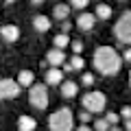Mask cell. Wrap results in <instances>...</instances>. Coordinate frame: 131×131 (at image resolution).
<instances>
[{
    "instance_id": "cell-1",
    "label": "cell",
    "mask_w": 131,
    "mask_h": 131,
    "mask_svg": "<svg viewBox=\"0 0 131 131\" xmlns=\"http://www.w3.org/2000/svg\"><path fill=\"white\" fill-rule=\"evenodd\" d=\"M94 68H96L101 74L105 77H112V74H118L122 68V59L112 46H98L94 50Z\"/></svg>"
},
{
    "instance_id": "cell-2",
    "label": "cell",
    "mask_w": 131,
    "mask_h": 131,
    "mask_svg": "<svg viewBox=\"0 0 131 131\" xmlns=\"http://www.w3.org/2000/svg\"><path fill=\"white\" fill-rule=\"evenodd\" d=\"M50 131H72L74 127V116H72L70 107H61L57 112L50 114V120H48Z\"/></svg>"
},
{
    "instance_id": "cell-3",
    "label": "cell",
    "mask_w": 131,
    "mask_h": 131,
    "mask_svg": "<svg viewBox=\"0 0 131 131\" xmlns=\"http://www.w3.org/2000/svg\"><path fill=\"white\" fill-rule=\"evenodd\" d=\"M114 35H116L118 42L131 44V11H125V13L118 18L116 26H114Z\"/></svg>"
},
{
    "instance_id": "cell-4",
    "label": "cell",
    "mask_w": 131,
    "mask_h": 131,
    "mask_svg": "<svg viewBox=\"0 0 131 131\" xmlns=\"http://www.w3.org/2000/svg\"><path fill=\"white\" fill-rule=\"evenodd\" d=\"M83 109L90 114H98V112H103L105 105H107V96H105L103 92H88L83 98Z\"/></svg>"
},
{
    "instance_id": "cell-5",
    "label": "cell",
    "mask_w": 131,
    "mask_h": 131,
    "mask_svg": "<svg viewBox=\"0 0 131 131\" xmlns=\"http://www.w3.org/2000/svg\"><path fill=\"white\" fill-rule=\"evenodd\" d=\"M28 101L35 109H46L48 103H50V98H48V88L44 83H35L28 92Z\"/></svg>"
},
{
    "instance_id": "cell-6",
    "label": "cell",
    "mask_w": 131,
    "mask_h": 131,
    "mask_svg": "<svg viewBox=\"0 0 131 131\" xmlns=\"http://www.w3.org/2000/svg\"><path fill=\"white\" fill-rule=\"evenodd\" d=\"M20 96V85L13 79H0V101Z\"/></svg>"
},
{
    "instance_id": "cell-7",
    "label": "cell",
    "mask_w": 131,
    "mask_h": 131,
    "mask_svg": "<svg viewBox=\"0 0 131 131\" xmlns=\"http://www.w3.org/2000/svg\"><path fill=\"white\" fill-rule=\"evenodd\" d=\"M66 61H68V59H66V52L63 50H57V48L48 50V55H46V63H50L52 68H61Z\"/></svg>"
},
{
    "instance_id": "cell-8",
    "label": "cell",
    "mask_w": 131,
    "mask_h": 131,
    "mask_svg": "<svg viewBox=\"0 0 131 131\" xmlns=\"http://www.w3.org/2000/svg\"><path fill=\"white\" fill-rule=\"evenodd\" d=\"M0 35H2V39L5 42H18L20 37V28L15 26V24H5V26H0Z\"/></svg>"
},
{
    "instance_id": "cell-9",
    "label": "cell",
    "mask_w": 131,
    "mask_h": 131,
    "mask_svg": "<svg viewBox=\"0 0 131 131\" xmlns=\"http://www.w3.org/2000/svg\"><path fill=\"white\" fill-rule=\"evenodd\" d=\"M94 22H96L94 13H81L79 18H77V28H81V31H92Z\"/></svg>"
},
{
    "instance_id": "cell-10",
    "label": "cell",
    "mask_w": 131,
    "mask_h": 131,
    "mask_svg": "<svg viewBox=\"0 0 131 131\" xmlns=\"http://www.w3.org/2000/svg\"><path fill=\"white\" fill-rule=\"evenodd\" d=\"M77 92H79V85L74 83V81H63V83H61V96L63 98H74L77 96Z\"/></svg>"
},
{
    "instance_id": "cell-11",
    "label": "cell",
    "mask_w": 131,
    "mask_h": 131,
    "mask_svg": "<svg viewBox=\"0 0 131 131\" xmlns=\"http://www.w3.org/2000/svg\"><path fill=\"white\" fill-rule=\"evenodd\" d=\"M33 81H35V74H33L31 70H22L18 74V81H15V83H18L20 88H33Z\"/></svg>"
},
{
    "instance_id": "cell-12",
    "label": "cell",
    "mask_w": 131,
    "mask_h": 131,
    "mask_svg": "<svg viewBox=\"0 0 131 131\" xmlns=\"http://www.w3.org/2000/svg\"><path fill=\"white\" fill-rule=\"evenodd\" d=\"M35 127H37L35 118H31V116H20L18 118V131H35Z\"/></svg>"
},
{
    "instance_id": "cell-13",
    "label": "cell",
    "mask_w": 131,
    "mask_h": 131,
    "mask_svg": "<svg viewBox=\"0 0 131 131\" xmlns=\"http://www.w3.org/2000/svg\"><path fill=\"white\" fill-rule=\"evenodd\" d=\"M33 26L39 33L50 31V18H46V15H35V18H33Z\"/></svg>"
},
{
    "instance_id": "cell-14",
    "label": "cell",
    "mask_w": 131,
    "mask_h": 131,
    "mask_svg": "<svg viewBox=\"0 0 131 131\" xmlns=\"http://www.w3.org/2000/svg\"><path fill=\"white\" fill-rule=\"evenodd\" d=\"M61 79H63V74H61L59 68H50L46 72V85H59Z\"/></svg>"
},
{
    "instance_id": "cell-15",
    "label": "cell",
    "mask_w": 131,
    "mask_h": 131,
    "mask_svg": "<svg viewBox=\"0 0 131 131\" xmlns=\"http://www.w3.org/2000/svg\"><path fill=\"white\" fill-rule=\"evenodd\" d=\"M94 18H101V20H109V18H112V7H109V5H105V2L96 5V13H94Z\"/></svg>"
},
{
    "instance_id": "cell-16",
    "label": "cell",
    "mask_w": 131,
    "mask_h": 131,
    "mask_svg": "<svg viewBox=\"0 0 131 131\" xmlns=\"http://www.w3.org/2000/svg\"><path fill=\"white\" fill-rule=\"evenodd\" d=\"M68 13H70V7L68 5H63V2H61V5H55V9H52V15H55L57 20H68Z\"/></svg>"
},
{
    "instance_id": "cell-17",
    "label": "cell",
    "mask_w": 131,
    "mask_h": 131,
    "mask_svg": "<svg viewBox=\"0 0 131 131\" xmlns=\"http://www.w3.org/2000/svg\"><path fill=\"white\" fill-rule=\"evenodd\" d=\"M52 44H55L57 50H63L66 46H70V37H68V35H63V33H59V35H55Z\"/></svg>"
},
{
    "instance_id": "cell-18",
    "label": "cell",
    "mask_w": 131,
    "mask_h": 131,
    "mask_svg": "<svg viewBox=\"0 0 131 131\" xmlns=\"http://www.w3.org/2000/svg\"><path fill=\"white\" fill-rule=\"evenodd\" d=\"M83 66H85V61H83L81 55H74L70 59V68H72V70H83Z\"/></svg>"
},
{
    "instance_id": "cell-19",
    "label": "cell",
    "mask_w": 131,
    "mask_h": 131,
    "mask_svg": "<svg viewBox=\"0 0 131 131\" xmlns=\"http://www.w3.org/2000/svg\"><path fill=\"white\" fill-rule=\"evenodd\" d=\"M94 131H109V125L105 122V118H98V120H94Z\"/></svg>"
},
{
    "instance_id": "cell-20",
    "label": "cell",
    "mask_w": 131,
    "mask_h": 131,
    "mask_svg": "<svg viewBox=\"0 0 131 131\" xmlns=\"http://www.w3.org/2000/svg\"><path fill=\"white\" fill-rule=\"evenodd\" d=\"M118 120H120V116H118V114H114V112H109L107 116H105V122H107L109 127H112V125L116 127V122H118Z\"/></svg>"
},
{
    "instance_id": "cell-21",
    "label": "cell",
    "mask_w": 131,
    "mask_h": 131,
    "mask_svg": "<svg viewBox=\"0 0 131 131\" xmlns=\"http://www.w3.org/2000/svg\"><path fill=\"white\" fill-rule=\"evenodd\" d=\"M81 83L88 85V88H90V85H94V74H92V72H85V74L81 77Z\"/></svg>"
},
{
    "instance_id": "cell-22",
    "label": "cell",
    "mask_w": 131,
    "mask_h": 131,
    "mask_svg": "<svg viewBox=\"0 0 131 131\" xmlns=\"http://www.w3.org/2000/svg\"><path fill=\"white\" fill-rule=\"evenodd\" d=\"M72 50H74V55H81V50H83V42L81 39H74V42H70Z\"/></svg>"
},
{
    "instance_id": "cell-23",
    "label": "cell",
    "mask_w": 131,
    "mask_h": 131,
    "mask_svg": "<svg viewBox=\"0 0 131 131\" xmlns=\"http://www.w3.org/2000/svg\"><path fill=\"white\" fill-rule=\"evenodd\" d=\"M88 5H90L88 0H72V2H70L68 7H74V9H85Z\"/></svg>"
},
{
    "instance_id": "cell-24",
    "label": "cell",
    "mask_w": 131,
    "mask_h": 131,
    "mask_svg": "<svg viewBox=\"0 0 131 131\" xmlns=\"http://www.w3.org/2000/svg\"><path fill=\"white\" fill-rule=\"evenodd\" d=\"M120 118H125V120H131V107L129 105H125V107L120 109V114H118Z\"/></svg>"
},
{
    "instance_id": "cell-25",
    "label": "cell",
    "mask_w": 131,
    "mask_h": 131,
    "mask_svg": "<svg viewBox=\"0 0 131 131\" xmlns=\"http://www.w3.org/2000/svg\"><path fill=\"white\" fill-rule=\"evenodd\" d=\"M79 120H81V122L85 125V122H90V120H92V114H90V112H85V109H83V112H79Z\"/></svg>"
},
{
    "instance_id": "cell-26",
    "label": "cell",
    "mask_w": 131,
    "mask_h": 131,
    "mask_svg": "<svg viewBox=\"0 0 131 131\" xmlns=\"http://www.w3.org/2000/svg\"><path fill=\"white\" fill-rule=\"evenodd\" d=\"M70 28H72V24L68 22V20H66V22L61 24V33H63V35H68V31H70Z\"/></svg>"
},
{
    "instance_id": "cell-27",
    "label": "cell",
    "mask_w": 131,
    "mask_h": 131,
    "mask_svg": "<svg viewBox=\"0 0 131 131\" xmlns=\"http://www.w3.org/2000/svg\"><path fill=\"white\" fill-rule=\"evenodd\" d=\"M120 59H122V61H127V63H131V48H127V50H125V55H122Z\"/></svg>"
},
{
    "instance_id": "cell-28",
    "label": "cell",
    "mask_w": 131,
    "mask_h": 131,
    "mask_svg": "<svg viewBox=\"0 0 131 131\" xmlns=\"http://www.w3.org/2000/svg\"><path fill=\"white\" fill-rule=\"evenodd\" d=\"M77 131H92V129H90L88 125H81V127H79V129H77Z\"/></svg>"
},
{
    "instance_id": "cell-29",
    "label": "cell",
    "mask_w": 131,
    "mask_h": 131,
    "mask_svg": "<svg viewBox=\"0 0 131 131\" xmlns=\"http://www.w3.org/2000/svg\"><path fill=\"white\" fill-rule=\"evenodd\" d=\"M122 131H131V120H127V122H125V129H122Z\"/></svg>"
},
{
    "instance_id": "cell-30",
    "label": "cell",
    "mask_w": 131,
    "mask_h": 131,
    "mask_svg": "<svg viewBox=\"0 0 131 131\" xmlns=\"http://www.w3.org/2000/svg\"><path fill=\"white\" fill-rule=\"evenodd\" d=\"M109 131H122V129H118V127H109Z\"/></svg>"
},
{
    "instance_id": "cell-31",
    "label": "cell",
    "mask_w": 131,
    "mask_h": 131,
    "mask_svg": "<svg viewBox=\"0 0 131 131\" xmlns=\"http://www.w3.org/2000/svg\"><path fill=\"white\" fill-rule=\"evenodd\" d=\"M129 85H131V72H129Z\"/></svg>"
}]
</instances>
